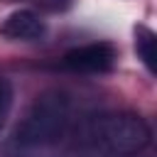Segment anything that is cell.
I'll return each mask as SVG.
<instances>
[{
	"instance_id": "1",
	"label": "cell",
	"mask_w": 157,
	"mask_h": 157,
	"mask_svg": "<svg viewBox=\"0 0 157 157\" xmlns=\"http://www.w3.org/2000/svg\"><path fill=\"white\" fill-rule=\"evenodd\" d=\"M69 135L71 150L86 157H135L152 140L145 118L125 110L88 115Z\"/></svg>"
},
{
	"instance_id": "2",
	"label": "cell",
	"mask_w": 157,
	"mask_h": 157,
	"mask_svg": "<svg viewBox=\"0 0 157 157\" xmlns=\"http://www.w3.org/2000/svg\"><path fill=\"white\" fill-rule=\"evenodd\" d=\"M71 130V101L64 91H44L22 115L15 142L20 147H49Z\"/></svg>"
},
{
	"instance_id": "3",
	"label": "cell",
	"mask_w": 157,
	"mask_h": 157,
	"mask_svg": "<svg viewBox=\"0 0 157 157\" xmlns=\"http://www.w3.org/2000/svg\"><path fill=\"white\" fill-rule=\"evenodd\" d=\"M61 64L74 74H105L115 64V49L108 42H91L66 52Z\"/></svg>"
},
{
	"instance_id": "4",
	"label": "cell",
	"mask_w": 157,
	"mask_h": 157,
	"mask_svg": "<svg viewBox=\"0 0 157 157\" xmlns=\"http://www.w3.org/2000/svg\"><path fill=\"white\" fill-rule=\"evenodd\" d=\"M44 20L32 10H15L0 25V34L12 42H32L44 34Z\"/></svg>"
},
{
	"instance_id": "5",
	"label": "cell",
	"mask_w": 157,
	"mask_h": 157,
	"mask_svg": "<svg viewBox=\"0 0 157 157\" xmlns=\"http://www.w3.org/2000/svg\"><path fill=\"white\" fill-rule=\"evenodd\" d=\"M135 49H137V56L142 59V64L150 69V74H155V32L147 29V27H137L135 29Z\"/></svg>"
},
{
	"instance_id": "6",
	"label": "cell",
	"mask_w": 157,
	"mask_h": 157,
	"mask_svg": "<svg viewBox=\"0 0 157 157\" xmlns=\"http://www.w3.org/2000/svg\"><path fill=\"white\" fill-rule=\"evenodd\" d=\"M10 108H12V86H10L7 78L0 76V130L7 120V115H10Z\"/></svg>"
}]
</instances>
